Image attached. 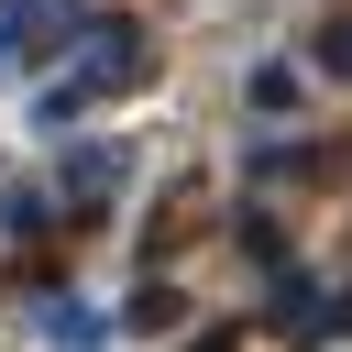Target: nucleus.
Here are the masks:
<instances>
[{
	"instance_id": "1",
	"label": "nucleus",
	"mask_w": 352,
	"mask_h": 352,
	"mask_svg": "<svg viewBox=\"0 0 352 352\" xmlns=\"http://www.w3.org/2000/svg\"><path fill=\"white\" fill-rule=\"evenodd\" d=\"M132 77H143V22H121V11H110V22L88 33V55L44 88V121H77L88 99H110V88H132Z\"/></svg>"
},
{
	"instance_id": "2",
	"label": "nucleus",
	"mask_w": 352,
	"mask_h": 352,
	"mask_svg": "<svg viewBox=\"0 0 352 352\" xmlns=\"http://www.w3.org/2000/svg\"><path fill=\"white\" fill-rule=\"evenodd\" d=\"M110 198H121V154H110V143L66 154V209H110Z\"/></svg>"
},
{
	"instance_id": "3",
	"label": "nucleus",
	"mask_w": 352,
	"mask_h": 352,
	"mask_svg": "<svg viewBox=\"0 0 352 352\" xmlns=\"http://www.w3.org/2000/svg\"><path fill=\"white\" fill-rule=\"evenodd\" d=\"M275 319L319 352V275H308V264H286V253H275Z\"/></svg>"
},
{
	"instance_id": "4",
	"label": "nucleus",
	"mask_w": 352,
	"mask_h": 352,
	"mask_svg": "<svg viewBox=\"0 0 352 352\" xmlns=\"http://www.w3.org/2000/svg\"><path fill=\"white\" fill-rule=\"evenodd\" d=\"M242 99H253V110H264V121H286V110H297V99H308V88H297V66H286V55H264V66H253V77H242Z\"/></svg>"
},
{
	"instance_id": "5",
	"label": "nucleus",
	"mask_w": 352,
	"mask_h": 352,
	"mask_svg": "<svg viewBox=\"0 0 352 352\" xmlns=\"http://www.w3.org/2000/svg\"><path fill=\"white\" fill-rule=\"evenodd\" d=\"M319 66H330V77H352V22H330V33H319Z\"/></svg>"
},
{
	"instance_id": "6",
	"label": "nucleus",
	"mask_w": 352,
	"mask_h": 352,
	"mask_svg": "<svg viewBox=\"0 0 352 352\" xmlns=\"http://www.w3.org/2000/svg\"><path fill=\"white\" fill-rule=\"evenodd\" d=\"M187 352H242V341H231V330H198V341H187Z\"/></svg>"
}]
</instances>
